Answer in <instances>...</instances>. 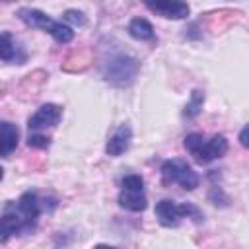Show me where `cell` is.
Wrapping results in <instances>:
<instances>
[{
    "label": "cell",
    "instance_id": "30bf717a",
    "mask_svg": "<svg viewBox=\"0 0 249 249\" xmlns=\"http://www.w3.org/2000/svg\"><path fill=\"white\" fill-rule=\"evenodd\" d=\"M130 140H132V128H130V124H126V123L119 124V128L109 136V140H107V144H105L107 156L119 158L121 154H124V152L128 150Z\"/></svg>",
    "mask_w": 249,
    "mask_h": 249
},
{
    "label": "cell",
    "instance_id": "5b68a950",
    "mask_svg": "<svg viewBox=\"0 0 249 249\" xmlns=\"http://www.w3.org/2000/svg\"><path fill=\"white\" fill-rule=\"evenodd\" d=\"M156 218L163 228H177L181 224L183 218H191L196 224H200L204 220V214L193 204V202H183V204H175L169 198H163L156 204Z\"/></svg>",
    "mask_w": 249,
    "mask_h": 249
},
{
    "label": "cell",
    "instance_id": "7a4b0ae2",
    "mask_svg": "<svg viewBox=\"0 0 249 249\" xmlns=\"http://www.w3.org/2000/svg\"><path fill=\"white\" fill-rule=\"evenodd\" d=\"M140 72V60L124 51H113L101 62V76L117 88L130 86Z\"/></svg>",
    "mask_w": 249,
    "mask_h": 249
},
{
    "label": "cell",
    "instance_id": "e0dca14e",
    "mask_svg": "<svg viewBox=\"0 0 249 249\" xmlns=\"http://www.w3.org/2000/svg\"><path fill=\"white\" fill-rule=\"evenodd\" d=\"M239 142H241V146H247V126L241 128V132H239Z\"/></svg>",
    "mask_w": 249,
    "mask_h": 249
},
{
    "label": "cell",
    "instance_id": "5bb4252c",
    "mask_svg": "<svg viewBox=\"0 0 249 249\" xmlns=\"http://www.w3.org/2000/svg\"><path fill=\"white\" fill-rule=\"evenodd\" d=\"M202 105H204V91L202 89H193L185 109H183V117L185 119H195L198 117V113L202 111Z\"/></svg>",
    "mask_w": 249,
    "mask_h": 249
},
{
    "label": "cell",
    "instance_id": "ba28073f",
    "mask_svg": "<svg viewBox=\"0 0 249 249\" xmlns=\"http://www.w3.org/2000/svg\"><path fill=\"white\" fill-rule=\"evenodd\" d=\"M144 6L165 19H185L191 14L187 0H142Z\"/></svg>",
    "mask_w": 249,
    "mask_h": 249
},
{
    "label": "cell",
    "instance_id": "52a82bcc",
    "mask_svg": "<svg viewBox=\"0 0 249 249\" xmlns=\"http://www.w3.org/2000/svg\"><path fill=\"white\" fill-rule=\"evenodd\" d=\"M119 206L130 212H142L148 206V198L144 195V179L136 173L124 175L121 179V193H119Z\"/></svg>",
    "mask_w": 249,
    "mask_h": 249
},
{
    "label": "cell",
    "instance_id": "8fae6325",
    "mask_svg": "<svg viewBox=\"0 0 249 249\" xmlns=\"http://www.w3.org/2000/svg\"><path fill=\"white\" fill-rule=\"evenodd\" d=\"M19 128L10 121H0V158H10V154L18 148Z\"/></svg>",
    "mask_w": 249,
    "mask_h": 249
},
{
    "label": "cell",
    "instance_id": "7c38bea8",
    "mask_svg": "<svg viewBox=\"0 0 249 249\" xmlns=\"http://www.w3.org/2000/svg\"><path fill=\"white\" fill-rule=\"evenodd\" d=\"M0 60L2 62H18V64H23V60H25V53L18 49L10 31L0 33Z\"/></svg>",
    "mask_w": 249,
    "mask_h": 249
},
{
    "label": "cell",
    "instance_id": "4fadbf2b",
    "mask_svg": "<svg viewBox=\"0 0 249 249\" xmlns=\"http://www.w3.org/2000/svg\"><path fill=\"white\" fill-rule=\"evenodd\" d=\"M128 35L132 39H138V41H154L156 37V31H154V25L144 19V18H134L130 19L128 23Z\"/></svg>",
    "mask_w": 249,
    "mask_h": 249
},
{
    "label": "cell",
    "instance_id": "9c48e42d",
    "mask_svg": "<svg viewBox=\"0 0 249 249\" xmlns=\"http://www.w3.org/2000/svg\"><path fill=\"white\" fill-rule=\"evenodd\" d=\"M62 119V107L56 103H45L41 105L27 121L29 132H41L47 126H56Z\"/></svg>",
    "mask_w": 249,
    "mask_h": 249
},
{
    "label": "cell",
    "instance_id": "3957f363",
    "mask_svg": "<svg viewBox=\"0 0 249 249\" xmlns=\"http://www.w3.org/2000/svg\"><path fill=\"white\" fill-rule=\"evenodd\" d=\"M185 148L195 158L196 163H210L214 160H220L228 152V138L224 134H214L210 140H204L202 134L191 132L185 136Z\"/></svg>",
    "mask_w": 249,
    "mask_h": 249
},
{
    "label": "cell",
    "instance_id": "2e32d148",
    "mask_svg": "<svg viewBox=\"0 0 249 249\" xmlns=\"http://www.w3.org/2000/svg\"><path fill=\"white\" fill-rule=\"evenodd\" d=\"M64 19L74 23V25H86V21H88L86 16L82 12H78V10H66L64 12Z\"/></svg>",
    "mask_w": 249,
    "mask_h": 249
},
{
    "label": "cell",
    "instance_id": "d6986e66",
    "mask_svg": "<svg viewBox=\"0 0 249 249\" xmlns=\"http://www.w3.org/2000/svg\"><path fill=\"white\" fill-rule=\"evenodd\" d=\"M4 2H8V0H4Z\"/></svg>",
    "mask_w": 249,
    "mask_h": 249
},
{
    "label": "cell",
    "instance_id": "277c9868",
    "mask_svg": "<svg viewBox=\"0 0 249 249\" xmlns=\"http://www.w3.org/2000/svg\"><path fill=\"white\" fill-rule=\"evenodd\" d=\"M18 18L27 23L29 27H37V29H43L45 33L53 35V39L60 45H66L74 39V29L62 21H54L53 18H49L45 12L41 10H35V8H19L18 10Z\"/></svg>",
    "mask_w": 249,
    "mask_h": 249
},
{
    "label": "cell",
    "instance_id": "6da1fadb",
    "mask_svg": "<svg viewBox=\"0 0 249 249\" xmlns=\"http://www.w3.org/2000/svg\"><path fill=\"white\" fill-rule=\"evenodd\" d=\"M41 216V200L37 193L25 191L18 200H10L0 214V243L14 235L31 233Z\"/></svg>",
    "mask_w": 249,
    "mask_h": 249
},
{
    "label": "cell",
    "instance_id": "9a60e30c",
    "mask_svg": "<svg viewBox=\"0 0 249 249\" xmlns=\"http://www.w3.org/2000/svg\"><path fill=\"white\" fill-rule=\"evenodd\" d=\"M49 144H51V138L45 136L43 132H29V136H27V146L29 148L45 150V148H49Z\"/></svg>",
    "mask_w": 249,
    "mask_h": 249
},
{
    "label": "cell",
    "instance_id": "8992f818",
    "mask_svg": "<svg viewBox=\"0 0 249 249\" xmlns=\"http://www.w3.org/2000/svg\"><path fill=\"white\" fill-rule=\"evenodd\" d=\"M161 179H163L165 185L177 183L185 191H195L198 187V183H200L198 173L185 160H179V158L165 160L161 163Z\"/></svg>",
    "mask_w": 249,
    "mask_h": 249
},
{
    "label": "cell",
    "instance_id": "ac0fdd59",
    "mask_svg": "<svg viewBox=\"0 0 249 249\" xmlns=\"http://www.w3.org/2000/svg\"><path fill=\"white\" fill-rule=\"evenodd\" d=\"M2 179H4V167L0 165V181H2Z\"/></svg>",
    "mask_w": 249,
    "mask_h": 249
}]
</instances>
